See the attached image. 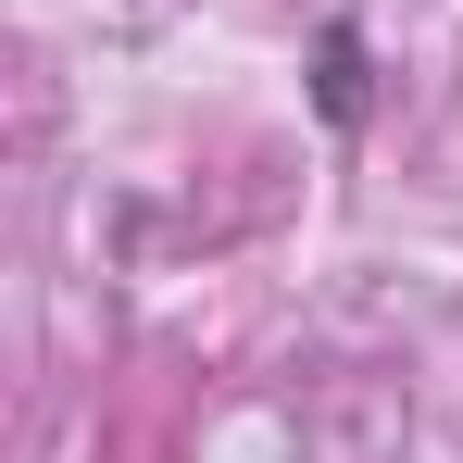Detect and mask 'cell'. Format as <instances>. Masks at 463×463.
<instances>
[{
	"label": "cell",
	"mask_w": 463,
	"mask_h": 463,
	"mask_svg": "<svg viewBox=\"0 0 463 463\" xmlns=\"http://www.w3.org/2000/svg\"><path fill=\"white\" fill-rule=\"evenodd\" d=\"M313 100H326V126H364V38H351V25H326V51H313Z\"/></svg>",
	"instance_id": "obj_1"
}]
</instances>
